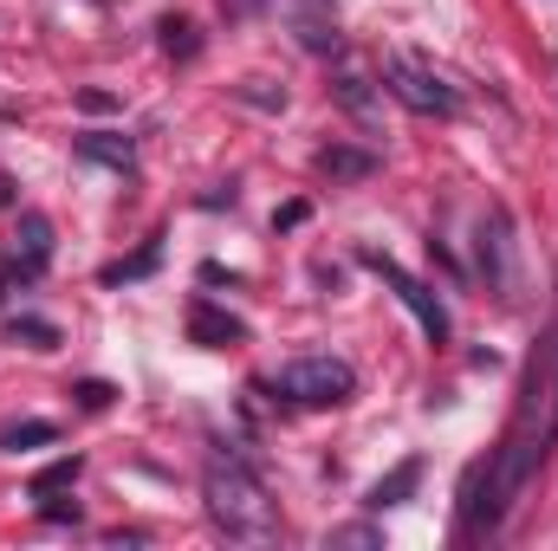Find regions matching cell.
I'll return each mask as SVG.
<instances>
[{"instance_id":"cell-17","label":"cell","mask_w":558,"mask_h":551,"mask_svg":"<svg viewBox=\"0 0 558 551\" xmlns=\"http://www.w3.org/2000/svg\"><path fill=\"white\" fill-rule=\"evenodd\" d=\"M72 396H78L85 409H111V396H118V390H111V383H98V377H85V383H78Z\"/></svg>"},{"instance_id":"cell-1","label":"cell","mask_w":558,"mask_h":551,"mask_svg":"<svg viewBox=\"0 0 558 551\" xmlns=\"http://www.w3.org/2000/svg\"><path fill=\"white\" fill-rule=\"evenodd\" d=\"M202 500H208V519L228 539H279V506L267 500V487L241 461H208Z\"/></svg>"},{"instance_id":"cell-10","label":"cell","mask_w":558,"mask_h":551,"mask_svg":"<svg viewBox=\"0 0 558 551\" xmlns=\"http://www.w3.org/2000/svg\"><path fill=\"white\" fill-rule=\"evenodd\" d=\"M52 441H59V421H39V415H26V421H7V428H0V448H7V454L52 448Z\"/></svg>"},{"instance_id":"cell-8","label":"cell","mask_w":558,"mask_h":551,"mask_svg":"<svg viewBox=\"0 0 558 551\" xmlns=\"http://www.w3.org/2000/svg\"><path fill=\"white\" fill-rule=\"evenodd\" d=\"M416 487H422V461L410 454V461H397V467H390V474H384V480L364 493V506H371V513H390V506H403Z\"/></svg>"},{"instance_id":"cell-13","label":"cell","mask_w":558,"mask_h":551,"mask_svg":"<svg viewBox=\"0 0 558 551\" xmlns=\"http://www.w3.org/2000/svg\"><path fill=\"white\" fill-rule=\"evenodd\" d=\"M156 260H162V241H149L137 260H118V267H105V285H124V279H143V273H156Z\"/></svg>"},{"instance_id":"cell-7","label":"cell","mask_w":558,"mask_h":551,"mask_svg":"<svg viewBox=\"0 0 558 551\" xmlns=\"http://www.w3.org/2000/svg\"><path fill=\"white\" fill-rule=\"evenodd\" d=\"M78 156H85V162H105V169H118V175L137 169V143L124 137V131H85V137H78Z\"/></svg>"},{"instance_id":"cell-16","label":"cell","mask_w":558,"mask_h":551,"mask_svg":"<svg viewBox=\"0 0 558 551\" xmlns=\"http://www.w3.org/2000/svg\"><path fill=\"white\" fill-rule=\"evenodd\" d=\"M234 98H247V105H260V111H286V91H267V78H247Z\"/></svg>"},{"instance_id":"cell-5","label":"cell","mask_w":558,"mask_h":551,"mask_svg":"<svg viewBox=\"0 0 558 551\" xmlns=\"http://www.w3.org/2000/svg\"><path fill=\"white\" fill-rule=\"evenodd\" d=\"M52 260V221L46 215H20V234H13V267L20 279H39Z\"/></svg>"},{"instance_id":"cell-12","label":"cell","mask_w":558,"mask_h":551,"mask_svg":"<svg viewBox=\"0 0 558 551\" xmlns=\"http://www.w3.org/2000/svg\"><path fill=\"white\" fill-rule=\"evenodd\" d=\"M7 331H13V344H33V351H59V325H52V318H33V311H20Z\"/></svg>"},{"instance_id":"cell-11","label":"cell","mask_w":558,"mask_h":551,"mask_svg":"<svg viewBox=\"0 0 558 551\" xmlns=\"http://www.w3.org/2000/svg\"><path fill=\"white\" fill-rule=\"evenodd\" d=\"M331 91H338V105H344V111H357V118H371V111H377V91H384V85L371 91V78H364L357 65H338V85H331Z\"/></svg>"},{"instance_id":"cell-4","label":"cell","mask_w":558,"mask_h":551,"mask_svg":"<svg viewBox=\"0 0 558 551\" xmlns=\"http://www.w3.org/2000/svg\"><path fill=\"white\" fill-rule=\"evenodd\" d=\"M364 267L390 279V292H397V298L416 311V325H422V338H428V344H441V338H448V311H441V298H435L422 279H410L403 267H397V260H384V254H364Z\"/></svg>"},{"instance_id":"cell-6","label":"cell","mask_w":558,"mask_h":551,"mask_svg":"<svg viewBox=\"0 0 558 551\" xmlns=\"http://www.w3.org/2000/svg\"><path fill=\"white\" fill-rule=\"evenodd\" d=\"M189 338H195L202 351H228V344H241V338H247V325H241V318H228V311H215L208 298H195V305H189Z\"/></svg>"},{"instance_id":"cell-18","label":"cell","mask_w":558,"mask_h":551,"mask_svg":"<svg viewBox=\"0 0 558 551\" xmlns=\"http://www.w3.org/2000/svg\"><path fill=\"white\" fill-rule=\"evenodd\" d=\"M39 513H46L52 526H65V519H78V500H59V493H46V500H39Z\"/></svg>"},{"instance_id":"cell-15","label":"cell","mask_w":558,"mask_h":551,"mask_svg":"<svg viewBox=\"0 0 558 551\" xmlns=\"http://www.w3.org/2000/svg\"><path fill=\"white\" fill-rule=\"evenodd\" d=\"M318 169L325 175H371V156H357V149H318Z\"/></svg>"},{"instance_id":"cell-19","label":"cell","mask_w":558,"mask_h":551,"mask_svg":"<svg viewBox=\"0 0 558 551\" xmlns=\"http://www.w3.org/2000/svg\"><path fill=\"white\" fill-rule=\"evenodd\" d=\"M331 546H377V532L371 526H344V532H331Z\"/></svg>"},{"instance_id":"cell-14","label":"cell","mask_w":558,"mask_h":551,"mask_svg":"<svg viewBox=\"0 0 558 551\" xmlns=\"http://www.w3.org/2000/svg\"><path fill=\"white\" fill-rule=\"evenodd\" d=\"M162 52H169V59H195V52H202L195 26H189V20H162Z\"/></svg>"},{"instance_id":"cell-2","label":"cell","mask_w":558,"mask_h":551,"mask_svg":"<svg viewBox=\"0 0 558 551\" xmlns=\"http://www.w3.org/2000/svg\"><path fill=\"white\" fill-rule=\"evenodd\" d=\"M274 390L286 403H299V409H338V403H351L357 370L344 357H292V364H279Z\"/></svg>"},{"instance_id":"cell-21","label":"cell","mask_w":558,"mask_h":551,"mask_svg":"<svg viewBox=\"0 0 558 551\" xmlns=\"http://www.w3.org/2000/svg\"><path fill=\"white\" fill-rule=\"evenodd\" d=\"M221 7H234V13H254V7H260V0H221Z\"/></svg>"},{"instance_id":"cell-9","label":"cell","mask_w":558,"mask_h":551,"mask_svg":"<svg viewBox=\"0 0 558 551\" xmlns=\"http://www.w3.org/2000/svg\"><path fill=\"white\" fill-rule=\"evenodd\" d=\"M78 474H85V454H59V461H46V467L26 480V500H46V493H72V487H78Z\"/></svg>"},{"instance_id":"cell-3","label":"cell","mask_w":558,"mask_h":551,"mask_svg":"<svg viewBox=\"0 0 558 551\" xmlns=\"http://www.w3.org/2000/svg\"><path fill=\"white\" fill-rule=\"evenodd\" d=\"M384 91L397 98V105H410L416 118H454L461 111V91L441 78V72H428L422 59H384Z\"/></svg>"},{"instance_id":"cell-20","label":"cell","mask_w":558,"mask_h":551,"mask_svg":"<svg viewBox=\"0 0 558 551\" xmlns=\"http://www.w3.org/2000/svg\"><path fill=\"white\" fill-rule=\"evenodd\" d=\"M78 105H85V111H111L118 98H111V91H78Z\"/></svg>"}]
</instances>
